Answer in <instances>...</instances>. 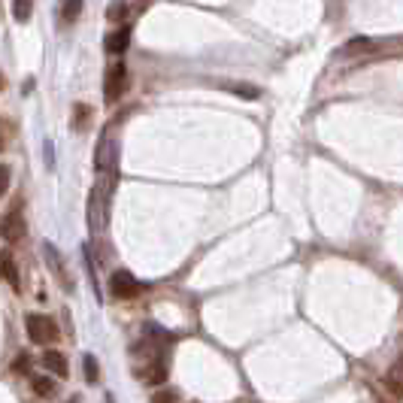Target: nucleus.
<instances>
[{"mask_svg":"<svg viewBox=\"0 0 403 403\" xmlns=\"http://www.w3.org/2000/svg\"><path fill=\"white\" fill-rule=\"evenodd\" d=\"M119 179L115 176H104L94 188H91V197H88V228L91 233H104L106 224H109V197H113V186Z\"/></svg>","mask_w":403,"mask_h":403,"instance_id":"1","label":"nucleus"},{"mask_svg":"<svg viewBox=\"0 0 403 403\" xmlns=\"http://www.w3.org/2000/svg\"><path fill=\"white\" fill-rule=\"evenodd\" d=\"M61 13H64V19H67V22H76V19H79V13H82V3H64V6H61Z\"/></svg>","mask_w":403,"mask_h":403,"instance_id":"19","label":"nucleus"},{"mask_svg":"<svg viewBox=\"0 0 403 403\" xmlns=\"http://www.w3.org/2000/svg\"><path fill=\"white\" fill-rule=\"evenodd\" d=\"M128 10H131V6H124V3H109V6H106V19L119 24V22H124V15H128Z\"/></svg>","mask_w":403,"mask_h":403,"instance_id":"14","label":"nucleus"},{"mask_svg":"<svg viewBox=\"0 0 403 403\" xmlns=\"http://www.w3.org/2000/svg\"><path fill=\"white\" fill-rule=\"evenodd\" d=\"M0 276H3V279L10 282L15 291L22 288V279H19V267H15V258H13V252H10V249H3V252H0Z\"/></svg>","mask_w":403,"mask_h":403,"instance_id":"10","label":"nucleus"},{"mask_svg":"<svg viewBox=\"0 0 403 403\" xmlns=\"http://www.w3.org/2000/svg\"><path fill=\"white\" fill-rule=\"evenodd\" d=\"M31 385H33V394H40V397H55L58 394V385L49 376H31Z\"/></svg>","mask_w":403,"mask_h":403,"instance_id":"12","label":"nucleus"},{"mask_svg":"<svg viewBox=\"0 0 403 403\" xmlns=\"http://www.w3.org/2000/svg\"><path fill=\"white\" fill-rule=\"evenodd\" d=\"M10 179H13V170L6 164H0V197L10 191Z\"/></svg>","mask_w":403,"mask_h":403,"instance_id":"18","label":"nucleus"},{"mask_svg":"<svg viewBox=\"0 0 403 403\" xmlns=\"http://www.w3.org/2000/svg\"><path fill=\"white\" fill-rule=\"evenodd\" d=\"M43 258H46V264H49V270L55 273V279L61 282V285H67V288H73V279L67 276V270H64V258H61V252H58L52 242H43Z\"/></svg>","mask_w":403,"mask_h":403,"instance_id":"7","label":"nucleus"},{"mask_svg":"<svg viewBox=\"0 0 403 403\" xmlns=\"http://www.w3.org/2000/svg\"><path fill=\"white\" fill-rule=\"evenodd\" d=\"M104 46H106V52H109V55H122V52H124V49H128V46H131V28H128V24H122V28H119V31L106 33Z\"/></svg>","mask_w":403,"mask_h":403,"instance_id":"8","label":"nucleus"},{"mask_svg":"<svg viewBox=\"0 0 403 403\" xmlns=\"http://www.w3.org/2000/svg\"><path fill=\"white\" fill-rule=\"evenodd\" d=\"M233 94L237 97H242V100H258V94H261V91H258L255 85H228Z\"/></svg>","mask_w":403,"mask_h":403,"instance_id":"15","label":"nucleus"},{"mask_svg":"<svg viewBox=\"0 0 403 403\" xmlns=\"http://www.w3.org/2000/svg\"><path fill=\"white\" fill-rule=\"evenodd\" d=\"M128 91V67L122 61L106 67V79H104V100L109 106H115L122 100V94Z\"/></svg>","mask_w":403,"mask_h":403,"instance_id":"2","label":"nucleus"},{"mask_svg":"<svg viewBox=\"0 0 403 403\" xmlns=\"http://www.w3.org/2000/svg\"><path fill=\"white\" fill-rule=\"evenodd\" d=\"M31 13H33V3H28V0H24V3H13V15L19 22H28Z\"/></svg>","mask_w":403,"mask_h":403,"instance_id":"16","label":"nucleus"},{"mask_svg":"<svg viewBox=\"0 0 403 403\" xmlns=\"http://www.w3.org/2000/svg\"><path fill=\"white\" fill-rule=\"evenodd\" d=\"M152 403H179V394H176L173 388L155 391V394H152Z\"/></svg>","mask_w":403,"mask_h":403,"instance_id":"17","label":"nucleus"},{"mask_svg":"<svg viewBox=\"0 0 403 403\" xmlns=\"http://www.w3.org/2000/svg\"><path fill=\"white\" fill-rule=\"evenodd\" d=\"M24 218H22V204H15L10 213H3V218H0V237H3L6 242H19L24 237Z\"/></svg>","mask_w":403,"mask_h":403,"instance_id":"5","label":"nucleus"},{"mask_svg":"<svg viewBox=\"0 0 403 403\" xmlns=\"http://www.w3.org/2000/svg\"><path fill=\"white\" fill-rule=\"evenodd\" d=\"M0 149H3V133H0Z\"/></svg>","mask_w":403,"mask_h":403,"instance_id":"22","label":"nucleus"},{"mask_svg":"<svg viewBox=\"0 0 403 403\" xmlns=\"http://www.w3.org/2000/svg\"><path fill=\"white\" fill-rule=\"evenodd\" d=\"M385 388H388L397 400H403V355L394 361L388 367V373H385Z\"/></svg>","mask_w":403,"mask_h":403,"instance_id":"9","label":"nucleus"},{"mask_svg":"<svg viewBox=\"0 0 403 403\" xmlns=\"http://www.w3.org/2000/svg\"><path fill=\"white\" fill-rule=\"evenodd\" d=\"M43 367H46L49 373L61 376V379H64L67 373H70V367H67V358L61 355V352H55V349H49L46 355H43Z\"/></svg>","mask_w":403,"mask_h":403,"instance_id":"11","label":"nucleus"},{"mask_svg":"<svg viewBox=\"0 0 403 403\" xmlns=\"http://www.w3.org/2000/svg\"><path fill=\"white\" fill-rule=\"evenodd\" d=\"M82 367H85V379H88V382H97V379H100V367H97L94 355H85V358H82Z\"/></svg>","mask_w":403,"mask_h":403,"instance_id":"13","label":"nucleus"},{"mask_svg":"<svg viewBox=\"0 0 403 403\" xmlns=\"http://www.w3.org/2000/svg\"><path fill=\"white\" fill-rule=\"evenodd\" d=\"M109 288H113V297H119V300H131V297H137L140 291H142V285L133 279V276L128 270H119V273H113L109 276Z\"/></svg>","mask_w":403,"mask_h":403,"instance_id":"6","label":"nucleus"},{"mask_svg":"<svg viewBox=\"0 0 403 403\" xmlns=\"http://www.w3.org/2000/svg\"><path fill=\"white\" fill-rule=\"evenodd\" d=\"M13 370H15V373H28V370H31V358H28V355H24V352H22V355H19V358H15Z\"/></svg>","mask_w":403,"mask_h":403,"instance_id":"21","label":"nucleus"},{"mask_svg":"<svg viewBox=\"0 0 403 403\" xmlns=\"http://www.w3.org/2000/svg\"><path fill=\"white\" fill-rule=\"evenodd\" d=\"M70 403H79V397H73V400H70Z\"/></svg>","mask_w":403,"mask_h":403,"instance_id":"23","label":"nucleus"},{"mask_svg":"<svg viewBox=\"0 0 403 403\" xmlns=\"http://www.w3.org/2000/svg\"><path fill=\"white\" fill-rule=\"evenodd\" d=\"M24 327H28V337L33 343H40V346L58 340V324H55V318H49V315L31 313L28 318H24Z\"/></svg>","mask_w":403,"mask_h":403,"instance_id":"4","label":"nucleus"},{"mask_svg":"<svg viewBox=\"0 0 403 403\" xmlns=\"http://www.w3.org/2000/svg\"><path fill=\"white\" fill-rule=\"evenodd\" d=\"M94 167L104 176H115V167H119V146L113 142L109 131L100 133V142H97V149H94Z\"/></svg>","mask_w":403,"mask_h":403,"instance_id":"3","label":"nucleus"},{"mask_svg":"<svg viewBox=\"0 0 403 403\" xmlns=\"http://www.w3.org/2000/svg\"><path fill=\"white\" fill-rule=\"evenodd\" d=\"M88 115H91V109H88L85 104H79V106H76V128H79V131H82V128H85Z\"/></svg>","mask_w":403,"mask_h":403,"instance_id":"20","label":"nucleus"}]
</instances>
